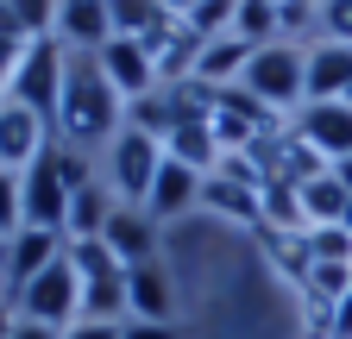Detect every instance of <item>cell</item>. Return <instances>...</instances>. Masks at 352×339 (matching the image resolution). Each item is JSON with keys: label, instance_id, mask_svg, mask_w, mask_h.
<instances>
[{"label": "cell", "instance_id": "obj_1", "mask_svg": "<svg viewBox=\"0 0 352 339\" xmlns=\"http://www.w3.org/2000/svg\"><path fill=\"white\" fill-rule=\"evenodd\" d=\"M126 126V95L107 82L101 57L88 51H69V69H63V101H57V145L69 151H101L113 145V132Z\"/></svg>", "mask_w": 352, "mask_h": 339}, {"label": "cell", "instance_id": "obj_2", "mask_svg": "<svg viewBox=\"0 0 352 339\" xmlns=\"http://www.w3.org/2000/svg\"><path fill=\"white\" fill-rule=\"evenodd\" d=\"M302 69H308V51H302V45H289V38H277V45L252 51V63H245V75H239V89H245L252 101H264L271 113H283V119H289V113L308 101Z\"/></svg>", "mask_w": 352, "mask_h": 339}, {"label": "cell", "instance_id": "obj_3", "mask_svg": "<svg viewBox=\"0 0 352 339\" xmlns=\"http://www.w3.org/2000/svg\"><path fill=\"white\" fill-rule=\"evenodd\" d=\"M63 69H69V51L57 45V38H32L13 82H7V101L32 107L44 126H57V101H63Z\"/></svg>", "mask_w": 352, "mask_h": 339}, {"label": "cell", "instance_id": "obj_4", "mask_svg": "<svg viewBox=\"0 0 352 339\" xmlns=\"http://www.w3.org/2000/svg\"><path fill=\"white\" fill-rule=\"evenodd\" d=\"M157 163H164V145L139 126H120L113 145H107V189L120 207H145L151 201V183H157Z\"/></svg>", "mask_w": 352, "mask_h": 339}, {"label": "cell", "instance_id": "obj_5", "mask_svg": "<svg viewBox=\"0 0 352 339\" xmlns=\"http://www.w3.org/2000/svg\"><path fill=\"white\" fill-rule=\"evenodd\" d=\"M13 314L19 320H44V327H76L82 320V277H76V264L69 258H57L51 270H38L19 295H13Z\"/></svg>", "mask_w": 352, "mask_h": 339}, {"label": "cell", "instance_id": "obj_6", "mask_svg": "<svg viewBox=\"0 0 352 339\" xmlns=\"http://www.w3.org/2000/svg\"><path fill=\"white\" fill-rule=\"evenodd\" d=\"M25 226H44V233H63L69 220V183H63V170H57V139L44 145V157L25 170Z\"/></svg>", "mask_w": 352, "mask_h": 339}, {"label": "cell", "instance_id": "obj_7", "mask_svg": "<svg viewBox=\"0 0 352 339\" xmlns=\"http://www.w3.org/2000/svg\"><path fill=\"white\" fill-rule=\"evenodd\" d=\"M289 126L315 145L327 163H340V157H352V107L346 101H302L296 113H289Z\"/></svg>", "mask_w": 352, "mask_h": 339}, {"label": "cell", "instance_id": "obj_8", "mask_svg": "<svg viewBox=\"0 0 352 339\" xmlns=\"http://www.w3.org/2000/svg\"><path fill=\"white\" fill-rule=\"evenodd\" d=\"M51 139H57V132H51L32 107L0 101V170H19V176H25V170L44 157V145H51Z\"/></svg>", "mask_w": 352, "mask_h": 339}, {"label": "cell", "instance_id": "obj_9", "mask_svg": "<svg viewBox=\"0 0 352 339\" xmlns=\"http://www.w3.org/2000/svg\"><path fill=\"white\" fill-rule=\"evenodd\" d=\"M63 233H44V226H19L13 239H7V258H0V270H7V302L38 277V270H51L57 258H63Z\"/></svg>", "mask_w": 352, "mask_h": 339}, {"label": "cell", "instance_id": "obj_10", "mask_svg": "<svg viewBox=\"0 0 352 339\" xmlns=\"http://www.w3.org/2000/svg\"><path fill=\"white\" fill-rule=\"evenodd\" d=\"M107 38H113V13H107V0H63V7H57V45H63V51H88V57H101Z\"/></svg>", "mask_w": 352, "mask_h": 339}, {"label": "cell", "instance_id": "obj_11", "mask_svg": "<svg viewBox=\"0 0 352 339\" xmlns=\"http://www.w3.org/2000/svg\"><path fill=\"white\" fill-rule=\"evenodd\" d=\"M101 239L113 245V258L132 270V264H151V258H157V239H164V226L145 214V207H113V220L101 226Z\"/></svg>", "mask_w": 352, "mask_h": 339}, {"label": "cell", "instance_id": "obj_12", "mask_svg": "<svg viewBox=\"0 0 352 339\" xmlns=\"http://www.w3.org/2000/svg\"><path fill=\"white\" fill-rule=\"evenodd\" d=\"M170 314H176V289H170L164 258L132 264L126 270V320H170Z\"/></svg>", "mask_w": 352, "mask_h": 339}, {"label": "cell", "instance_id": "obj_13", "mask_svg": "<svg viewBox=\"0 0 352 339\" xmlns=\"http://www.w3.org/2000/svg\"><path fill=\"white\" fill-rule=\"evenodd\" d=\"M101 69H107V82H113L126 101H139V95H151V89H157L151 51L139 45V38H107V45H101Z\"/></svg>", "mask_w": 352, "mask_h": 339}, {"label": "cell", "instance_id": "obj_14", "mask_svg": "<svg viewBox=\"0 0 352 339\" xmlns=\"http://www.w3.org/2000/svg\"><path fill=\"white\" fill-rule=\"evenodd\" d=\"M195 201H201V170L164 157V163H157V183H151V201H145V214L164 226V220H176V214H189Z\"/></svg>", "mask_w": 352, "mask_h": 339}, {"label": "cell", "instance_id": "obj_15", "mask_svg": "<svg viewBox=\"0 0 352 339\" xmlns=\"http://www.w3.org/2000/svg\"><path fill=\"white\" fill-rule=\"evenodd\" d=\"M139 45L151 51V69H157V89L164 82H189L195 75V63H201V38L176 19L170 32H157V38H139Z\"/></svg>", "mask_w": 352, "mask_h": 339}, {"label": "cell", "instance_id": "obj_16", "mask_svg": "<svg viewBox=\"0 0 352 339\" xmlns=\"http://www.w3.org/2000/svg\"><path fill=\"white\" fill-rule=\"evenodd\" d=\"M346 82H352V45H327V38H315V45H308V69H302L308 101H340Z\"/></svg>", "mask_w": 352, "mask_h": 339}, {"label": "cell", "instance_id": "obj_17", "mask_svg": "<svg viewBox=\"0 0 352 339\" xmlns=\"http://www.w3.org/2000/svg\"><path fill=\"white\" fill-rule=\"evenodd\" d=\"M164 157H176V163L201 170V176H214V170H220V139H214L208 119H189V126H176V132L164 139Z\"/></svg>", "mask_w": 352, "mask_h": 339}, {"label": "cell", "instance_id": "obj_18", "mask_svg": "<svg viewBox=\"0 0 352 339\" xmlns=\"http://www.w3.org/2000/svg\"><path fill=\"white\" fill-rule=\"evenodd\" d=\"M245 63H252V45H245V38H214V45H201L195 82H208V89H233V82L245 75Z\"/></svg>", "mask_w": 352, "mask_h": 339}, {"label": "cell", "instance_id": "obj_19", "mask_svg": "<svg viewBox=\"0 0 352 339\" xmlns=\"http://www.w3.org/2000/svg\"><path fill=\"white\" fill-rule=\"evenodd\" d=\"M113 189H101V183H88V189H76L69 195V220H63V239H101V226L113 220Z\"/></svg>", "mask_w": 352, "mask_h": 339}, {"label": "cell", "instance_id": "obj_20", "mask_svg": "<svg viewBox=\"0 0 352 339\" xmlns=\"http://www.w3.org/2000/svg\"><path fill=\"white\" fill-rule=\"evenodd\" d=\"M107 13H113V38H157L176 25L164 0H107Z\"/></svg>", "mask_w": 352, "mask_h": 339}, {"label": "cell", "instance_id": "obj_21", "mask_svg": "<svg viewBox=\"0 0 352 339\" xmlns=\"http://www.w3.org/2000/svg\"><path fill=\"white\" fill-rule=\"evenodd\" d=\"M346 207H352V195L340 189L333 170H327V176H315V183H302V220H308V233H315V226H340Z\"/></svg>", "mask_w": 352, "mask_h": 339}, {"label": "cell", "instance_id": "obj_22", "mask_svg": "<svg viewBox=\"0 0 352 339\" xmlns=\"http://www.w3.org/2000/svg\"><path fill=\"white\" fill-rule=\"evenodd\" d=\"M201 207H214V214H227V220L264 226V220H258V189H245V183H233V176H201Z\"/></svg>", "mask_w": 352, "mask_h": 339}, {"label": "cell", "instance_id": "obj_23", "mask_svg": "<svg viewBox=\"0 0 352 339\" xmlns=\"http://www.w3.org/2000/svg\"><path fill=\"white\" fill-rule=\"evenodd\" d=\"M233 38H245L252 51L277 45V38H283V19H277V0H239V13H233Z\"/></svg>", "mask_w": 352, "mask_h": 339}, {"label": "cell", "instance_id": "obj_24", "mask_svg": "<svg viewBox=\"0 0 352 339\" xmlns=\"http://www.w3.org/2000/svg\"><path fill=\"white\" fill-rule=\"evenodd\" d=\"M63 258L76 264L82 283H95V277H126V264L113 258V245H107V239H69V245H63Z\"/></svg>", "mask_w": 352, "mask_h": 339}, {"label": "cell", "instance_id": "obj_25", "mask_svg": "<svg viewBox=\"0 0 352 339\" xmlns=\"http://www.w3.org/2000/svg\"><path fill=\"white\" fill-rule=\"evenodd\" d=\"M82 320H126V277L82 283Z\"/></svg>", "mask_w": 352, "mask_h": 339}, {"label": "cell", "instance_id": "obj_26", "mask_svg": "<svg viewBox=\"0 0 352 339\" xmlns=\"http://www.w3.org/2000/svg\"><path fill=\"white\" fill-rule=\"evenodd\" d=\"M126 126H139V132H151L157 145L176 132V113H170V95L164 89H151V95H139V101H126Z\"/></svg>", "mask_w": 352, "mask_h": 339}, {"label": "cell", "instance_id": "obj_27", "mask_svg": "<svg viewBox=\"0 0 352 339\" xmlns=\"http://www.w3.org/2000/svg\"><path fill=\"white\" fill-rule=\"evenodd\" d=\"M233 13H239V0H201L195 13H183V25L201 45H214V38H233Z\"/></svg>", "mask_w": 352, "mask_h": 339}, {"label": "cell", "instance_id": "obj_28", "mask_svg": "<svg viewBox=\"0 0 352 339\" xmlns=\"http://www.w3.org/2000/svg\"><path fill=\"white\" fill-rule=\"evenodd\" d=\"M13 19H19V38L32 45V38H57V7L63 0H7Z\"/></svg>", "mask_w": 352, "mask_h": 339}, {"label": "cell", "instance_id": "obj_29", "mask_svg": "<svg viewBox=\"0 0 352 339\" xmlns=\"http://www.w3.org/2000/svg\"><path fill=\"white\" fill-rule=\"evenodd\" d=\"M25 226V183H19V170H0V233H19Z\"/></svg>", "mask_w": 352, "mask_h": 339}, {"label": "cell", "instance_id": "obj_30", "mask_svg": "<svg viewBox=\"0 0 352 339\" xmlns=\"http://www.w3.org/2000/svg\"><path fill=\"white\" fill-rule=\"evenodd\" d=\"M302 295L346 302V295H352V264H315V270H308V289H302Z\"/></svg>", "mask_w": 352, "mask_h": 339}, {"label": "cell", "instance_id": "obj_31", "mask_svg": "<svg viewBox=\"0 0 352 339\" xmlns=\"http://www.w3.org/2000/svg\"><path fill=\"white\" fill-rule=\"evenodd\" d=\"M308 251H315V264H352V233L346 226H315Z\"/></svg>", "mask_w": 352, "mask_h": 339}, {"label": "cell", "instance_id": "obj_32", "mask_svg": "<svg viewBox=\"0 0 352 339\" xmlns=\"http://www.w3.org/2000/svg\"><path fill=\"white\" fill-rule=\"evenodd\" d=\"M321 38L327 45H352V0H321Z\"/></svg>", "mask_w": 352, "mask_h": 339}, {"label": "cell", "instance_id": "obj_33", "mask_svg": "<svg viewBox=\"0 0 352 339\" xmlns=\"http://www.w3.org/2000/svg\"><path fill=\"white\" fill-rule=\"evenodd\" d=\"M120 339H183L176 320H120Z\"/></svg>", "mask_w": 352, "mask_h": 339}, {"label": "cell", "instance_id": "obj_34", "mask_svg": "<svg viewBox=\"0 0 352 339\" xmlns=\"http://www.w3.org/2000/svg\"><path fill=\"white\" fill-rule=\"evenodd\" d=\"M63 339H120V320H76Z\"/></svg>", "mask_w": 352, "mask_h": 339}, {"label": "cell", "instance_id": "obj_35", "mask_svg": "<svg viewBox=\"0 0 352 339\" xmlns=\"http://www.w3.org/2000/svg\"><path fill=\"white\" fill-rule=\"evenodd\" d=\"M13 339H63V327H44V320H19Z\"/></svg>", "mask_w": 352, "mask_h": 339}, {"label": "cell", "instance_id": "obj_36", "mask_svg": "<svg viewBox=\"0 0 352 339\" xmlns=\"http://www.w3.org/2000/svg\"><path fill=\"white\" fill-rule=\"evenodd\" d=\"M19 57H25V45H7V38H0V82H13Z\"/></svg>", "mask_w": 352, "mask_h": 339}, {"label": "cell", "instance_id": "obj_37", "mask_svg": "<svg viewBox=\"0 0 352 339\" xmlns=\"http://www.w3.org/2000/svg\"><path fill=\"white\" fill-rule=\"evenodd\" d=\"M13 327H19V314H13V302H0V339H13Z\"/></svg>", "mask_w": 352, "mask_h": 339}, {"label": "cell", "instance_id": "obj_38", "mask_svg": "<svg viewBox=\"0 0 352 339\" xmlns=\"http://www.w3.org/2000/svg\"><path fill=\"white\" fill-rule=\"evenodd\" d=\"M333 176H340V189L352 195V157H340V163H333Z\"/></svg>", "mask_w": 352, "mask_h": 339}, {"label": "cell", "instance_id": "obj_39", "mask_svg": "<svg viewBox=\"0 0 352 339\" xmlns=\"http://www.w3.org/2000/svg\"><path fill=\"white\" fill-rule=\"evenodd\" d=\"M164 7H170L176 19H183V13H195V7H201V0H164Z\"/></svg>", "mask_w": 352, "mask_h": 339}, {"label": "cell", "instance_id": "obj_40", "mask_svg": "<svg viewBox=\"0 0 352 339\" xmlns=\"http://www.w3.org/2000/svg\"><path fill=\"white\" fill-rule=\"evenodd\" d=\"M340 101H346V107H352V82H346V95H340Z\"/></svg>", "mask_w": 352, "mask_h": 339}, {"label": "cell", "instance_id": "obj_41", "mask_svg": "<svg viewBox=\"0 0 352 339\" xmlns=\"http://www.w3.org/2000/svg\"><path fill=\"white\" fill-rule=\"evenodd\" d=\"M0 258H7V233H0Z\"/></svg>", "mask_w": 352, "mask_h": 339}, {"label": "cell", "instance_id": "obj_42", "mask_svg": "<svg viewBox=\"0 0 352 339\" xmlns=\"http://www.w3.org/2000/svg\"><path fill=\"white\" fill-rule=\"evenodd\" d=\"M0 101H7V95H0Z\"/></svg>", "mask_w": 352, "mask_h": 339}]
</instances>
